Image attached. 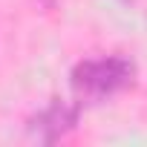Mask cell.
<instances>
[{"mask_svg": "<svg viewBox=\"0 0 147 147\" xmlns=\"http://www.w3.org/2000/svg\"><path fill=\"white\" fill-rule=\"evenodd\" d=\"M78 115H81V101H75V104L52 101L43 113H38L32 118V133L43 144H52V141H58L61 136H66L72 127L78 124Z\"/></svg>", "mask_w": 147, "mask_h": 147, "instance_id": "7a4b0ae2", "label": "cell"}, {"mask_svg": "<svg viewBox=\"0 0 147 147\" xmlns=\"http://www.w3.org/2000/svg\"><path fill=\"white\" fill-rule=\"evenodd\" d=\"M136 78V63L121 58V55H107V58H87L81 63H75L69 75V84H72V92L75 98L84 104H95V101H104L121 90H127Z\"/></svg>", "mask_w": 147, "mask_h": 147, "instance_id": "6da1fadb", "label": "cell"}]
</instances>
